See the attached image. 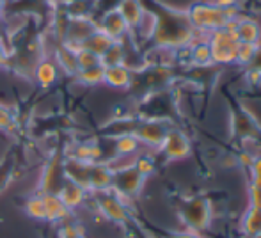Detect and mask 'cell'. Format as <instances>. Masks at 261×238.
<instances>
[{"label": "cell", "mask_w": 261, "mask_h": 238, "mask_svg": "<svg viewBox=\"0 0 261 238\" xmlns=\"http://www.w3.org/2000/svg\"><path fill=\"white\" fill-rule=\"evenodd\" d=\"M196 36L185 13H165V16L156 14V27L151 38L155 48L183 50L196 39Z\"/></svg>", "instance_id": "obj_1"}, {"label": "cell", "mask_w": 261, "mask_h": 238, "mask_svg": "<svg viewBox=\"0 0 261 238\" xmlns=\"http://www.w3.org/2000/svg\"><path fill=\"white\" fill-rule=\"evenodd\" d=\"M185 16L197 36H206L213 31L227 27L238 16V9H226L213 4L212 0H206L189 6Z\"/></svg>", "instance_id": "obj_2"}, {"label": "cell", "mask_w": 261, "mask_h": 238, "mask_svg": "<svg viewBox=\"0 0 261 238\" xmlns=\"http://www.w3.org/2000/svg\"><path fill=\"white\" fill-rule=\"evenodd\" d=\"M206 41L210 45V50H212L213 64H220V66L237 64V50L240 41L234 36L231 23L227 27L206 34Z\"/></svg>", "instance_id": "obj_3"}, {"label": "cell", "mask_w": 261, "mask_h": 238, "mask_svg": "<svg viewBox=\"0 0 261 238\" xmlns=\"http://www.w3.org/2000/svg\"><path fill=\"white\" fill-rule=\"evenodd\" d=\"M91 199L94 201L100 215L109 222L114 224H126L128 219H130V211H128V204L126 201L121 196H117L112 189L105 190V192H96L91 194Z\"/></svg>", "instance_id": "obj_4"}, {"label": "cell", "mask_w": 261, "mask_h": 238, "mask_svg": "<svg viewBox=\"0 0 261 238\" xmlns=\"http://www.w3.org/2000/svg\"><path fill=\"white\" fill-rule=\"evenodd\" d=\"M112 164V162H110ZM146 178L139 173L134 167V164H126V166L116 167L114 166V181L112 190L121 196L124 201H130L141 194L142 187H144Z\"/></svg>", "instance_id": "obj_5"}, {"label": "cell", "mask_w": 261, "mask_h": 238, "mask_svg": "<svg viewBox=\"0 0 261 238\" xmlns=\"http://www.w3.org/2000/svg\"><path fill=\"white\" fill-rule=\"evenodd\" d=\"M181 217L190 231L203 233L212 224V204L204 197H192L183 204Z\"/></svg>", "instance_id": "obj_6"}, {"label": "cell", "mask_w": 261, "mask_h": 238, "mask_svg": "<svg viewBox=\"0 0 261 238\" xmlns=\"http://www.w3.org/2000/svg\"><path fill=\"white\" fill-rule=\"evenodd\" d=\"M158 149H160L165 160L179 162V160H185L190 155L192 146H190V139L187 137L185 131L178 130V128H169V131L165 134Z\"/></svg>", "instance_id": "obj_7"}, {"label": "cell", "mask_w": 261, "mask_h": 238, "mask_svg": "<svg viewBox=\"0 0 261 238\" xmlns=\"http://www.w3.org/2000/svg\"><path fill=\"white\" fill-rule=\"evenodd\" d=\"M169 124L164 119H142L137 121L132 130V134L141 141L142 146H149V148H160L162 141H164L165 134L169 131Z\"/></svg>", "instance_id": "obj_8"}, {"label": "cell", "mask_w": 261, "mask_h": 238, "mask_svg": "<svg viewBox=\"0 0 261 238\" xmlns=\"http://www.w3.org/2000/svg\"><path fill=\"white\" fill-rule=\"evenodd\" d=\"M114 181V166L109 160L89 164V173H87V190L91 194L105 192L112 189Z\"/></svg>", "instance_id": "obj_9"}, {"label": "cell", "mask_w": 261, "mask_h": 238, "mask_svg": "<svg viewBox=\"0 0 261 238\" xmlns=\"http://www.w3.org/2000/svg\"><path fill=\"white\" fill-rule=\"evenodd\" d=\"M96 21H98V29L101 32H105L112 41H126L130 38V29H128L126 21L123 20V16H121L116 7L103 11L101 18Z\"/></svg>", "instance_id": "obj_10"}, {"label": "cell", "mask_w": 261, "mask_h": 238, "mask_svg": "<svg viewBox=\"0 0 261 238\" xmlns=\"http://www.w3.org/2000/svg\"><path fill=\"white\" fill-rule=\"evenodd\" d=\"M57 196L61 197V201L64 203V206L68 208L71 214H75L76 210L87 204V199L91 197V192L87 189H84L79 183H73L69 179H64L62 185L59 187Z\"/></svg>", "instance_id": "obj_11"}, {"label": "cell", "mask_w": 261, "mask_h": 238, "mask_svg": "<svg viewBox=\"0 0 261 238\" xmlns=\"http://www.w3.org/2000/svg\"><path fill=\"white\" fill-rule=\"evenodd\" d=\"M61 75V69H59L57 62L54 61L52 56L39 57L38 62L34 64V69H32V76H34L36 84L39 87H43V89H48L54 84H57Z\"/></svg>", "instance_id": "obj_12"}, {"label": "cell", "mask_w": 261, "mask_h": 238, "mask_svg": "<svg viewBox=\"0 0 261 238\" xmlns=\"http://www.w3.org/2000/svg\"><path fill=\"white\" fill-rule=\"evenodd\" d=\"M231 29L240 43H251V45H261V25L258 20L251 16H240L238 14L231 21Z\"/></svg>", "instance_id": "obj_13"}, {"label": "cell", "mask_w": 261, "mask_h": 238, "mask_svg": "<svg viewBox=\"0 0 261 238\" xmlns=\"http://www.w3.org/2000/svg\"><path fill=\"white\" fill-rule=\"evenodd\" d=\"M64 181V158H59L55 155L45 167H43L41 183H39V192H57L59 187Z\"/></svg>", "instance_id": "obj_14"}, {"label": "cell", "mask_w": 261, "mask_h": 238, "mask_svg": "<svg viewBox=\"0 0 261 238\" xmlns=\"http://www.w3.org/2000/svg\"><path fill=\"white\" fill-rule=\"evenodd\" d=\"M135 78V73L128 68L126 64H116V66H105L103 73V84L110 89L116 91H126L132 87Z\"/></svg>", "instance_id": "obj_15"}, {"label": "cell", "mask_w": 261, "mask_h": 238, "mask_svg": "<svg viewBox=\"0 0 261 238\" xmlns=\"http://www.w3.org/2000/svg\"><path fill=\"white\" fill-rule=\"evenodd\" d=\"M103 156V151H101L100 144L93 141H84V142H76L71 148L68 149V155L66 158L73 160V162H80V164H94L100 162Z\"/></svg>", "instance_id": "obj_16"}, {"label": "cell", "mask_w": 261, "mask_h": 238, "mask_svg": "<svg viewBox=\"0 0 261 238\" xmlns=\"http://www.w3.org/2000/svg\"><path fill=\"white\" fill-rule=\"evenodd\" d=\"M43 201H45V210H46V222H54V224H64L68 222V219L71 217V211L64 206V203L61 201V197L57 196V192H45L41 194Z\"/></svg>", "instance_id": "obj_17"}, {"label": "cell", "mask_w": 261, "mask_h": 238, "mask_svg": "<svg viewBox=\"0 0 261 238\" xmlns=\"http://www.w3.org/2000/svg\"><path fill=\"white\" fill-rule=\"evenodd\" d=\"M116 9L119 11L123 20L126 21L128 29H130V34L139 27V23H141L146 14V7L142 6L141 0H119Z\"/></svg>", "instance_id": "obj_18"}, {"label": "cell", "mask_w": 261, "mask_h": 238, "mask_svg": "<svg viewBox=\"0 0 261 238\" xmlns=\"http://www.w3.org/2000/svg\"><path fill=\"white\" fill-rule=\"evenodd\" d=\"M187 56H189V62L192 66H199V68L212 66V50H210L206 36H196V39L187 46Z\"/></svg>", "instance_id": "obj_19"}, {"label": "cell", "mask_w": 261, "mask_h": 238, "mask_svg": "<svg viewBox=\"0 0 261 238\" xmlns=\"http://www.w3.org/2000/svg\"><path fill=\"white\" fill-rule=\"evenodd\" d=\"M52 57H54V61L57 62L62 75H68L75 78L76 71H79V64H76L75 50H73L71 46H68L66 43H59L54 48Z\"/></svg>", "instance_id": "obj_20"}, {"label": "cell", "mask_w": 261, "mask_h": 238, "mask_svg": "<svg viewBox=\"0 0 261 238\" xmlns=\"http://www.w3.org/2000/svg\"><path fill=\"white\" fill-rule=\"evenodd\" d=\"M142 151V144L134 134H121L114 137V155L117 158L134 160Z\"/></svg>", "instance_id": "obj_21"}, {"label": "cell", "mask_w": 261, "mask_h": 238, "mask_svg": "<svg viewBox=\"0 0 261 238\" xmlns=\"http://www.w3.org/2000/svg\"><path fill=\"white\" fill-rule=\"evenodd\" d=\"M240 228L247 238H261V208L249 206L242 215Z\"/></svg>", "instance_id": "obj_22"}, {"label": "cell", "mask_w": 261, "mask_h": 238, "mask_svg": "<svg viewBox=\"0 0 261 238\" xmlns=\"http://www.w3.org/2000/svg\"><path fill=\"white\" fill-rule=\"evenodd\" d=\"M112 43L114 41L105 34V32H101L100 29H96V31H94L93 34H91L89 38L82 43V48H87L89 52L96 54V56L101 59V56H103L107 50L110 48V45H112Z\"/></svg>", "instance_id": "obj_23"}, {"label": "cell", "mask_w": 261, "mask_h": 238, "mask_svg": "<svg viewBox=\"0 0 261 238\" xmlns=\"http://www.w3.org/2000/svg\"><path fill=\"white\" fill-rule=\"evenodd\" d=\"M103 73H105V66L98 64V66H93V68L79 69L75 75V80L86 87H94V86L103 84Z\"/></svg>", "instance_id": "obj_24"}, {"label": "cell", "mask_w": 261, "mask_h": 238, "mask_svg": "<svg viewBox=\"0 0 261 238\" xmlns=\"http://www.w3.org/2000/svg\"><path fill=\"white\" fill-rule=\"evenodd\" d=\"M25 215L29 219H34V221H45L46 222V210H45V201H43L41 192L32 194L25 199L23 203Z\"/></svg>", "instance_id": "obj_25"}, {"label": "cell", "mask_w": 261, "mask_h": 238, "mask_svg": "<svg viewBox=\"0 0 261 238\" xmlns=\"http://www.w3.org/2000/svg\"><path fill=\"white\" fill-rule=\"evenodd\" d=\"M126 61V45L124 41H114L110 48L101 56V64L103 66H116L124 64Z\"/></svg>", "instance_id": "obj_26"}, {"label": "cell", "mask_w": 261, "mask_h": 238, "mask_svg": "<svg viewBox=\"0 0 261 238\" xmlns=\"http://www.w3.org/2000/svg\"><path fill=\"white\" fill-rule=\"evenodd\" d=\"M233 124H234V131H237L238 135H242V137L251 139L252 135H256L254 134V131H256V123L252 121V118L247 114V112H240V114L234 116Z\"/></svg>", "instance_id": "obj_27"}, {"label": "cell", "mask_w": 261, "mask_h": 238, "mask_svg": "<svg viewBox=\"0 0 261 238\" xmlns=\"http://www.w3.org/2000/svg\"><path fill=\"white\" fill-rule=\"evenodd\" d=\"M132 164H134V167L139 171V173L142 174L144 178H149L153 173H155V160L151 158V155H148V153L141 151L137 156H135L134 160H132Z\"/></svg>", "instance_id": "obj_28"}, {"label": "cell", "mask_w": 261, "mask_h": 238, "mask_svg": "<svg viewBox=\"0 0 261 238\" xmlns=\"http://www.w3.org/2000/svg\"><path fill=\"white\" fill-rule=\"evenodd\" d=\"M75 56H76V64H79V69L93 68V66L101 64V59L96 56V54L89 52V50L82 48V46H80L79 50H75Z\"/></svg>", "instance_id": "obj_29"}, {"label": "cell", "mask_w": 261, "mask_h": 238, "mask_svg": "<svg viewBox=\"0 0 261 238\" xmlns=\"http://www.w3.org/2000/svg\"><path fill=\"white\" fill-rule=\"evenodd\" d=\"M259 45H251V43H238V50H237V64L240 66H249L254 57L256 50Z\"/></svg>", "instance_id": "obj_30"}, {"label": "cell", "mask_w": 261, "mask_h": 238, "mask_svg": "<svg viewBox=\"0 0 261 238\" xmlns=\"http://www.w3.org/2000/svg\"><path fill=\"white\" fill-rule=\"evenodd\" d=\"M14 124H16V118H14V114L11 112V109L7 107V105L0 103V130L9 131Z\"/></svg>", "instance_id": "obj_31"}, {"label": "cell", "mask_w": 261, "mask_h": 238, "mask_svg": "<svg viewBox=\"0 0 261 238\" xmlns=\"http://www.w3.org/2000/svg\"><path fill=\"white\" fill-rule=\"evenodd\" d=\"M61 238H86L84 236V231L75 226L73 222H64L61 224Z\"/></svg>", "instance_id": "obj_32"}, {"label": "cell", "mask_w": 261, "mask_h": 238, "mask_svg": "<svg viewBox=\"0 0 261 238\" xmlns=\"http://www.w3.org/2000/svg\"><path fill=\"white\" fill-rule=\"evenodd\" d=\"M249 206L261 208V185L258 183L249 185Z\"/></svg>", "instance_id": "obj_33"}, {"label": "cell", "mask_w": 261, "mask_h": 238, "mask_svg": "<svg viewBox=\"0 0 261 238\" xmlns=\"http://www.w3.org/2000/svg\"><path fill=\"white\" fill-rule=\"evenodd\" d=\"M249 171H251L252 183H258V185H261V155L254 156L252 164L249 166Z\"/></svg>", "instance_id": "obj_34"}, {"label": "cell", "mask_w": 261, "mask_h": 238, "mask_svg": "<svg viewBox=\"0 0 261 238\" xmlns=\"http://www.w3.org/2000/svg\"><path fill=\"white\" fill-rule=\"evenodd\" d=\"M249 69H252V71H256L261 75V45L258 46V50H256L254 57H252L251 64H249Z\"/></svg>", "instance_id": "obj_35"}, {"label": "cell", "mask_w": 261, "mask_h": 238, "mask_svg": "<svg viewBox=\"0 0 261 238\" xmlns=\"http://www.w3.org/2000/svg\"><path fill=\"white\" fill-rule=\"evenodd\" d=\"M7 62H9V50H7V46L4 45V41L0 39V68L7 66Z\"/></svg>", "instance_id": "obj_36"}, {"label": "cell", "mask_w": 261, "mask_h": 238, "mask_svg": "<svg viewBox=\"0 0 261 238\" xmlns=\"http://www.w3.org/2000/svg\"><path fill=\"white\" fill-rule=\"evenodd\" d=\"M169 238H203V236H201V233H196V231H190V229H187V231L172 233Z\"/></svg>", "instance_id": "obj_37"}, {"label": "cell", "mask_w": 261, "mask_h": 238, "mask_svg": "<svg viewBox=\"0 0 261 238\" xmlns=\"http://www.w3.org/2000/svg\"><path fill=\"white\" fill-rule=\"evenodd\" d=\"M6 4H7V0H0V18H2L4 9H6Z\"/></svg>", "instance_id": "obj_38"}]
</instances>
